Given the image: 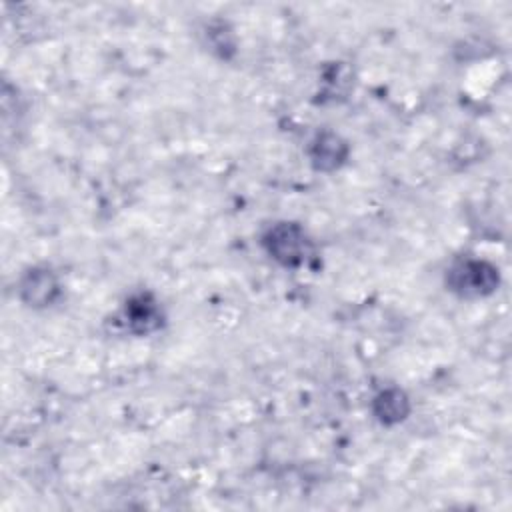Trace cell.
Masks as SVG:
<instances>
[{"label": "cell", "instance_id": "cell-1", "mask_svg": "<svg viewBox=\"0 0 512 512\" xmlns=\"http://www.w3.org/2000/svg\"><path fill=\"white\" fill-rule=\"evenodd\" d=\"M498 268L486 260L464 258L448 268L446 284L462 298L488 296L498 288Z\"/></svg>", "mask_w": 512, "mask_h": 512}, {"label": "cell", "instance_id": "cell-2", "mask_svg": "<svg viewBox=\"0 0 512 512\" xmlns=\"http://www.w3.org/2000/svg\"><path fill=\"white\" fill-rule=\"evenodd\" d=\"M262 244L270 258L286 268H298L306 264L310 254V242L306 232L294 222H278L268 228Z\"/></svg>", "mask_w": 512, "mask_h": 512}, {"label": "cell", "instance_id": "cell-3", "mask_svg": "<svg viewBox=\"0 0 512 512\" xmlns=\"http://www.w3.org/2000/svg\"><path fill=\"white\" fill-rule=\"evenodd\" d=\"M20 300L32 308L52 306L60 296V282L50 268H30L18 282Z\"/></svg>", "mask_w": 512, "mask_h": 512}, {"label": "cell", "instance_id": "cell-4", "mask_svg": "<svg viewBox=\"0 0 512 512\" xmlns=\"http://www.w3.org/2000/svg\"><path fill=\"white\" fill-rule=\"evenodd\" d=\"M310 162L316 170L332 172L340 168L348 158V144L334 132H320L314 136L308 148Z\"/></svg>", "mask_w": 512, "mask_h": 512}, {"label": "cell", "instance_id": "cell-5", "mask_svg": "<svg viewBox=\"0 0 512 512\" xmlns=\"http://www.w3.org/2000/svg\"><path fill=\"white\" fill-rule=\"evenodd\" d=\"M126 326L134 334H150L162 324V310L150 294H136L124 306Z\"/></svg>", "mask_w": 512, "mask_h": 512}, {"label": "cell", "instance_id": "cell-6", "mask_svg": "<svg viewBox=\"0 0 512 512\" xmlns=\"http://www.w3.org/2000/svg\"><path fill=\"white\" fill-rule=\"evenodd\" d=\"M372 412L378 418V422L392 426L402 422L410 414V400L404 390L386 388L374 396Z\"/></svg>", "mask_w": 512, "mask_h": 512}]
</instances>
